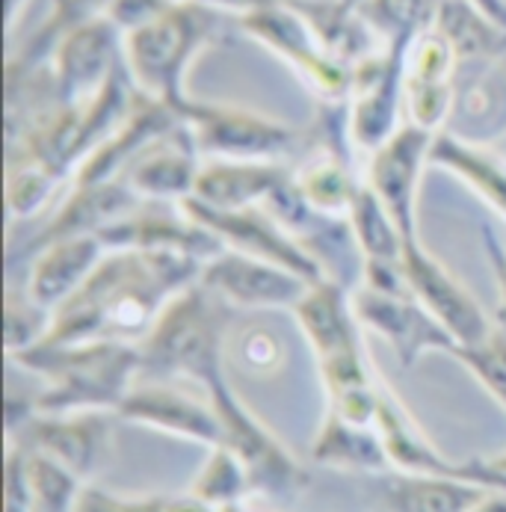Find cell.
Wrapping results in <instances>:
<instances>
[{
  "label": "cell",
  "mask_w": 506,
  "mask_h": 512,
  "mask_svg": "<svg viewBox=\"0 0 506 512\" xmlns=\"http://www.w3.org/2000/svg\"><path fill=\"white\" fill-rule=\"evenodd\" d=\"M433 137V131H424L412 122H403V128L391 140H385L373 154H367L370 160H367L364 184L388 208L397 228L403 231L406 243L421 240L418 193H421L424 169L430 166Z\"/></svg>",
  "instance_id": "8"
},
{
  "label": "cell",
  "mask_w": 506,
  "mask_h": 512,
  "mask_svg": "<svg viewBox=\"0 0 506 512\" xmlns=\"http://www.w3.org/2000/svg\"><path fill=\"white\" fill-rule=\"evenodd\" d=\"M51 317H54V311L39 305L27 293V288L21 291V296L9 291V299H6V353H9V359L42 344L51 329Z\"/></svg>",
  "instance_id": "33"
},
{
  "label": "cell",
  "mask_w": 506,
  "mask_h": 512,
  "mask_svg": "<svg viewBox=\"0 0 506 512\" xmlns=\"http://www.w3.org/2000/svg\"><path fill=\"white\" fill-rule=\"evenodd\" d=\"M240 359H243V365L252 367L255 373H261V370H270V367L279 365L282 350H279V344H276V338L270 332L249 329L240 338Z\"/></svg>",
  "instance_id": "36"
},
{
  "label": "cell",
  "mask_w": 506,
  "mask_h": 512,
  "mask_svg": "<svg viewBox=\"0 0 506 512\" xmlns=\"http://www.w3.org/2000/svg\"><path fill=\"white\" fill-rule=\"evenodd\" d=\"M293 314L305 341L311 344L320 362L362 350V341H359L362 320L353 305V291L344 288L341 282L335 279L314 282L296 302Z\"/></svg>",
  "instance_id": "20"
},
{
  "label": "cell",
  "mask_w": 506,
  "mask_h": 512,
  "mask_svg": "<svg viewBox=\"0 0 506 512\" xmlns=\"http://www.w3.org/2000/svg\"><path fill=\"white\" fill-rule=\"evenodd\" d=\"M444 131L480 146L506 137V69L501 60L459 63Z\"/></svg>",
  "instance_id": "17"
},
{
  "label": "cell",
  "mask_w": 506,
  "mask_h": 512,
  "mask_svg": "<svg viewBox=\"0 0 506 512\" xmlns=\"http://www.w3.org/2000/svg\"><path fill=\"white\" fill-rule=\"evenodd\" d=\"M347 220H350L353 237L359 243L364 261H376V264H400L403 261L406 237L397 228L394 217L388 214V208L379 202V196L367 184L359 187Z\"/></svg>",
  "instance_id": "27"
},
{
  "label": "cell",
  "mask_w": 506,
  "mask_h": 512,
  "mask_svg": "<svg viewBox=\"0 0 506 512\" xmlns=\"http://www.w3.org/2000/svg\"><path fill=\"white\" fill-rule=\"evenodd\" d=\"M435 30L450 42L459 63L506 57V27L492 21L471 0H444L435 18Z\"/></svg>",
  "instance_id": "24"
},
{
  "label": "cell",
  "mask_w": 506,
  "mask_h": 512,
  "mask_svg": "<svg viewBox=\"0 0 506 512\" xmlns=\"http://www.w3.org/2000/svg\"><path fill=\"white\" fill-rule=\"evenodd\" d=\"M249 489H252V480H249L243 459L231 447L219 444L214 447L208 465L202 468L199 480L193 483L190 495L211 507H234Z\"/></svg>",
  "instance_id": "30"
},
{
  "label": "cell",
  "mask_w": 506,
  "mask_h": 512,
  "mask_svg": "<svg viewBox=\"0 0 506 512\" xmlns=\"http://www.w3.org/2000/svg\"><path fill=\"white\" fill-rule=\"evenodd\" d=\"M63 178L54 175L48 166L33 163V160H9V184H6V202L12 217H33L39 214L54 187Z\"/></svg>",
  "instance_id": "31"
},
{
  "label": "cell",
  "mask_w": 506,
  "mask_h": 512,
  "mask_svg": "<svg viewBox=\"0 0 506 512\" xmlns=\"http://www.w3.org/2000/svg\"><path fill=\"white\" fill-rule=\"evenodd\" d=\"M456 72H459V57L435 27L412 39L403 54L406 122L433 134L444 131L453 107Z\"/></svg>",
  "instance_id": "14"
},
{
  "label": "cell",
  "mask_w": 506,
  "mask_h": 512,
  "mask_svg": "<svg viewBox=\"0 0 506 512\" xmlns=\"http://www.w3.org/2000/svg\"><path fill=\"white\" fill-rule=\"evenodd\" d=\"M225 36V12L172 0L154 21L125 33V66L145 98L181 113L193 63Z\"/></svg>",
  "instance_id": "3"
},
{
  "label": "cell",
  "mask_w": 506,
  "mask_h": 512,
  "mask_svg": "<svg viewBox=\"0 0 506 512\" xmlns=\"http://www.w3.org/2000/svg\"><path fill=\"white\" fill-rule=\"evenodd\" d=\"M166 498H116L104 489H80L74 512H166Z\"/></svg>",
  "instance_id": "34"
},
{
  "label": "cell",
  "mask_w": 506,
  "mask_h": 512,
  "mask_svg": "<svg viewBox=\"0 0 506 512\" xmlns=\"http://www.w3.org/2000/svg\"><path fill=\"white\" fill-rule=\"evenodd\" d=\"M290 181L285 160H202L193 199L219 211L258 208Z\"/></svg>",
  "instance_id": "19"
},
{
  "label": "cell",
  "mask_w": 506,
  "mask_h": 512,
  "mask_svg": "<svg viewBox=\"0 0 506 512\" xmlns=\"http://www.w3.org/2000/svg\"><path fill=\"white\" fill-rule=\"evenodd\" d=\"M430 166L459 178L506 220V160L501 154H495L489 146L462 140L450 131H438L433 137Z\"/></svg>",
  "instance_id": "22"
},
{
  "label": "cell",
  "mask_w": 506,
  "mask_h": 512,
  "mask_svg": "<svg viewBox=\"0 0 506 512\" xmlns=\"http://www.w3.org/2000/svg\"><path fill=\"white\" fill-rule=\"evenodd\" d=\"M453 359L468 367L501 403L506 406V329L495 326L477 344H456L450 350Z\"/></svg>",
  "instance_id": "32"
},
{
  "label": "cell",
  "mask_w": 506,
  "mask_h": 512,
  "mask_svg": "<svg viewBox=\"0 0 506 512\" xmlns=\"http://www.w3.org/2000/svg\"><path fill=\"white\" fill-rule=\"evenodd\" d=\"M21 367L39 373L48 385L33 400L36 412L60 415L83 409H116L143 373L137 344L83 341V344H39L12 356Z\"/></svg>",
  "instance_id": "2"
},
{
  "label": "cell",
  "mask_w": 506,
  "mask_h": 512,
  "mask_svg": "<svg viewBox=\"0 0 506 512\" xmlns=\"http://www.w3.org/2000/svg\"><path fill=\"white\" fill-rule=\"evenodd\" d=\"M21 444L42 450L72 468L77 477L98 471L110 447V418L104 409L83 412H33L21 424Z\"/></svg>",
  "instance_id": "16"
},
{
  "label": "cell",
  "mask_w": 506,
  "mask_h": 512,
  "mask_svg": "<svg viewBox=\"0 0 506 512\" xmlns=\"http://www.w3.org/2000/svg\"><path fill=\"white\" fill-rule=\"evenodd\" d=\"M311 456L320 465L353 468V471H379V468L391 465L379 430L353 424V421L341 418L338 412L326 415Z\"/></svg>",
  "instance_id": "25"
},
{
  "label": "cell",
  "mask_w": 506,
  "mask_h": 512,
  "mask_svg": "<svg viewBox=\"0 0 506 512\" xmlns=\"http://www.w3.org/2000/svg\"><path fill=\"white\" fill-rule=\"evenodd\" d=\"M320 148V154L302 166L299 172H293L296 190L305 196V202L311 208H317L320 214L329 217H350L353 199L359 193L364 181H356L350 172V154L335 151V148Z\"/></svg>",
  "instance_id": "26"
},
{
  "label": "cell",
  "mask_w": 506,
  "mask_h": 512,
  "mask_svg": "<svg viewBox=\"0 0 506 512\" xmlns=\"http://www.w3.org/2000/svg\"><path fill=\"white\" fill-rule=\"evenodd\" d=\"M110 249L101 243L98 234H66L42 249H36L27 293L45 305L48 311H57L101 264V258Z\"/></svg>",
  "instance_id": "21"
},
{
  "label": "cell",
  "mask_w": 506,
  "mask_h": 512,
  "mask_svg": "<svg viewBox=\"0 0 506 512\" xmlns=\"http://www.w3.org/2000/svg\"><path fill=\"white\" fill-rule=\"evenodd\" d=\"M444 0H362L359 9L385 48H409L412 39L433 30Z\"/></svg>",
  "instance_id": "29"
},
{
  "label": "cell",
  "mask_w": 506,
  "mask_h": 512,
  "mask_svg": "<svg viewBox=\"0 0 506 512\" xmlns=\"http://www.w3.org/2000/svg\"><path fill=\"white\" fill-rule=\"evenodd\" d=\"M483 240H486V258H489V267L495 273V285H498V326L506 329V249L498 246L492 228H483Z\"/></svg>",
  "instance_id": "37"
},
{
  "label": "cell",
  "mask_w": 506,
  "mask_h": 512,
  "mask_svg": "<svg viewBox=\"0 0 506 512\" xmlns=\"http://www.w3.org/2000/svg\"><path fill=\"white\" fill-rule=\"evenodd\" d=\"M125 66V36L107 18H89L66 30L51 48V77L63 104L92 101Z\"/></svg>",
  "instance_id": "7"
},
{
  "label": "cell",
  "mask_w": 506,
  "mask_h": 512,
  "mask_svg": "<svg viewBox=\"0 0 506 512\" xmlns=\"http://www.w3.org/2000/svg\"><path fill=\"white\" fill-rule=\"evenodd\" d=\"M353 305H356L362 326L373 329L379 338H385L406 367L415 365L424 353H433V350L450 353L456 347L447 329L421 305V299L412 291L388 293L359 285L353 288Z\"/></svg>",
  "instance_id": "12"
},
{
  "label": "cell",
  "mask_w": 506,
  "mask_h": 512,
  "mask_svg": "<svg viewBox=\"0 0 506 512\" xmlns=\"http://www.w3.org/2000/svg\"><path fill=\"white\" fill-rule=\"evenodd\" d=\"M240 33L264 45L311 92L320 104H338L350 98L353 69L341 63L305 21V15L290 0H273L237 18Z\"/></svg>",
  "instance_id": "5"
},
{
  "label": "cell",
  "mask_w": 506,
  "mask_h": 512,
  "mask_svg": "<svg viewBox=\"0 0 506 512\" xmlns=\"http://www.w3.org/2000/svg\"><path fill=\"white\" fill-rule=\"evenodd\" d=\"M403 273L412 293L435 320L447 329L456 344H477L495 326L489 323L480 302L471 291L435 258L421 240H409L403 246Z\"/></svg>",
  "instance_id": "11"
},
{
  "label": "cell",
  "mask_w": 506,
  "mask_h": 512,
  "mask_svg": "<svg viewBox=\"0 0 506 512\" xmlns=\"http://www.w3.org/2000/svg\"><path fill=\"white\" fill-rule=\"evenodd\" d=\"M119 415L172 436L205 441L214 447L225 444V430L211 397L202 400L178 385H169L166 379L145 376V382H134L119 406Z\"/></svg>",
  "instance_id": "15"
},
{
  "label": "cell",
  "mask_w": 506,
  "mask_h": 512,
  "mask_svg": "<svg viewBox=\"0 0 506 512\" xmlns=\"http://www.w3.org/2000/svg\"><path fill=\"white\" fill-rule=\"evenodd\" d=\"M199 282L222 296L231 308H296V302L314 285L293 270L273 261L222 249L211 261L202 264Z\"/></svg>",
  "instance_id": "13"
},
{
  "label": "cell",
  "mask_w": 506,
  "mask_h": 512,
  "mask_svg": "<svg viewBox=\"0 0 506 512\" xmlns=\"http://www.w3.org/2000/svg\"><path fill=\"white\" fill-rule=\"evenodd\" d=\"M202 169V154L193 146V137L184 122L169 134L154 140L128 169V184L143 202L181 205L193 196L196 178Z\"/></svg>",
  "instance_id": "18"
},
{
  "label": "cell",
  "mask_w": 506,
  "mask_h": 512,
  "mask_svg": "<svg viewBox=\"0 0 506 512\" xmlns=\"http://www.w3.org/2000/svg\"><path fill=\"white\" fill-rule=\"evenodd\" d=\"M190 3H202V6H211V9H219L225 15L240 18V15H246L252 9H261V6H267L273 0H190Z\"/></svg>",
  "instance_id": "38"
},
{
  "label": "cell",
  "mask_w": 506,
  "mask_h": 512,
  "mask_svg": "<svg viewBox=\"0 0 506 512\" xmlns=\"http://www.w3.org/2000/svg\"><path fill=\"white\" fill-rule=\"evenodd\" d=\"M403 54L406 48H382L353 69L347 98L353 148L373 154L406 122L403 104Z\"/></svg>",
  "instance_id": "9"
},
{
  "label": "cell",
  "mask_w": 506,
  "mask_h": 512,
  "mask_svg": "<svg viewBox=\"0 0 506 512\" xmlns=\"http://www.w3.org/2000/svg\"><path fill=\"white\" fill-rule=\"evenodd\" d=\"M231 305L208 291L202 282L172 296V302L157 317L154 329L140 344L143 376L169 379L187 376L202 388H211L225 376L222 353H225V329Z\"/></svg>",
  "instance_id": "4"
},
{
  "label": "cell",
  "mask_w": 506,
  "mask_h": 512,
  "mask_svg": "<svg viewBox=\"0 0 506 512\" xmlns=\"http://www.w3.org/2000/svg\"><path fill=\"white\" fill-rule=\"evenodd\" d=\"M21 450H24V483H27L30 512H74V504L80 498V477L42 450L24 444Z\"/></svg>",
  "instance_id": "28"
},
{
  "label": "cell",
  "mask_w": 506,
  "mask_h": 512,
  "mask_svg": "<svg viewBox=\"0 0 506 512\" xmlns=\"http://www.w3.org/2000/svg\"><path fill=\"white\" fill-rule=\"evenodd\" d=\"M486 492V486L435 474H397L385 480L388 512H471Z\"/></svg>",
  "instance_id": "23"
},
{
  "label": "cell",
  "mask_w": 506,
  "mask_h": 512,
  "mask_svg": "<svg viewBox=\"0 0 506 512\" xmlns=\"http://www.w3.org/2000/svg\"><path fill=\"white\" fill-rule=\"evenodd\" d=\"M169 3H172V0H113V3L107 6L104 15H107V18L122 30V36H125V33L143 27L148 21H154L163 9H169Z\"/></svg>",
  "instance_id": "35"
},
{
  "label": "cell",
  "mask_w": 506,
  "mask_h": 512,
  "mask_svg": "<svg viewBox=\"0 0 506 512\" xmlns=\"http://www.w3.org/2000/svg\"><path fill=\"white\" fill-rule=\"evenodd\" d=\"M181 208L202 222L211 234H217L219 243L225 249H237L264 261H273L285 270H293L296 276L308 279V282H320L326 279L323 270L317 267V261L293 240L288 228L276 220L264 205L258 208H237V211H219L211 205H202L199 199H184Z\"/></svg>",
  "instance_id": "10"
},
{
  "label": "cell",
  "mask_w": 506,
  "mask_h": 512,
  "mask_svg": "<svg viewBox=\"0 0 506 512\" xmlns=\"http://www.w3.org/2000/svg\"><path fill=\"white\" fill-rule=\"evenodd\" d=\"M178 116L208 160H282L299 143L296 128L237 104L190 98Z\"/></svg>",
  "instance_id": "6"
},
{
  "label": "cell",
  "mask_w": 506,
  "mask_h": 512,
  "mask_svg": "<svg viewBox=\"0 0 506 512\" xmlns=\"http://www.w3.org/2000/svg\"><path fill=\"white\" fill-rule=\"evenodd\" d=\"M344 3H356V6H359V3H362V0H344Z\"/></svg>",
  "instance_id": "40"
},
{
  "label": "cell",
  "mask_w": 506,
  "mask_h": 512,
  "mask_svg": "<svg viewBox=\"0 0 506 512\" xmlns=\"http://www.w3.org/2000/svg\"><path fill=\"white\" fill-rule=\"evenodd\" d=\"M471 512H506V489H489Z\"/></svg>",
  "instance_id": "39"
},
{
  "label": "cell",
  "mask_w": 506,
  "mask_h": 512,
  "mask_svg": "<svg viewBox=\"0 0 506 512\" xmlns=\"http://www.w3.org/2000/svg\"><path fill=\"white\" fill-rule=\"evenodd\" d=\"M202 261L163 249H110L54 311L42 344H143L172 296L199 282ZM39 347V344H36Z\"/></svg>",
  "instance_id": "1"
}]
</instances>
